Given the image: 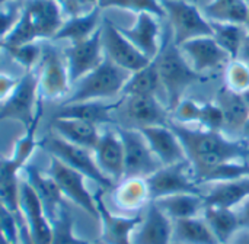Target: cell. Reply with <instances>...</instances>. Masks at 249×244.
Masks as SVG:
<instances>
[{
	"mask_svg": "<svg viewBox=\"0 0 249 244\" xmlns=\"http://www.w3.org/2000/svg\"><path fill=\"white\" fill-rule=\"evenodd\" d=\"M169 127L182 143L198 185L203 176L217 166L228 162L241 160L245 154H248L249 146L245 140L238 141L226 138L220 134V131H209L203 128L194 130L172 121H169Z\"/></svg>",
	"mask_w": 249,
	"mask_h": 244,
	"instance_id": "1",
	"label": "cell"
},
{
	"mask_svg": "<svg viewBox=\"0 0 249 244\" xmlns=\"http://www.w3.org/2000/svg\"><path fill=\"white\" fill-rule=\"evenodd\" d=\"M63 22L58 0H28L23 4L18 25L4 39V45H20L54 38Z\"/></svg>",
	"mask_w": 249,
	"mask_h": 244,
	"instance_id": "2",
	"label": "cell"
},
{
	"mask_svg": "<svg viewBox=\"0 0 249 244\" xmlns=\"http://www.w3.org/2000/svg\"><path fill=\"white\" fill-rule=\"evenodd\" d=\"M155 64L159 73L163 93L166 96L168 109L174 112L177 106L184 100L187 90L203 76H200L191 67L181 48L174 42L172 38L168 39L160 48L158 57L155 58Z\"/></svg>",
	"mask_w": 249,
	"mask_h": 244,
	"instance_id": "3",
	"label": "cell"
},
{
	"mask_svg": "<svg viewBox=\"0 0 249 244\" xmlns=\"http://www.w3.org/2000/svg\"><path fill=\"white\" fill-rule=\"evenodd\" d=\"M130 74L131 73L118 67L105 57L95 70L73 84V89H70V93L63 103L92 102L114 98L118 93H123Z\"/></svg>",
	"mask_w": 249,
	"mask_h": 244,
	"instance_id": "4",
	"label": "cell"
},
{
	"mask_svg": "<svg viewBox=\"0 0 249 244\" xmlns=\"http://www.w3.org/2000/svg\"><path fill=\"white\" fill-rule=\"evenodd\" d=\"M39 147L44 148L50 157L57 159L63 164L69 166L70 169L82 173L86 179L95 182L104 189H109L115 186L98 167L93 153L88 148L74 146L55 134L47 135L44 140H39Z\"/></svg>",
	"mask_w": 249,
	"mask_h": 244,
	"instance_id": "5",
	"label": "cell"
},
{
	"mask_svg": "<svg viewBox=\"0 0 249 244\" xmlns=\"http://www.w3.org/2000/svg\"><path fill=\"white\" fill-rule=\"evenodd\" d=\"M42 102L38 92L35 70L25 71L12 95L0 106V122L18 121L28 128L42 115Z\"/></svg>",
	"mask_w": 249,
	"mask_h": 244,
	"instance_id": "6",
	"label": "cell"
},
{
	"mask_svg": "<svg viewBox=\"0 0 249 244\" xmlns=\"http://www.w3.org/2000/svg\"><path fill=\"white\" fill-rule=\"evenodd\" d=\"M171 22L172 39L179 47L187 41L200 36H213L210 19L200 12V9L187 0H160Z\"/></svg>",
	"mask_w": 249,
	"mask_h": 244,
	"instance_id": "7",
	"label": "cell"
},
{
	"mask_svg": "<svg viewBox=\"0 0 249 244\" xmlns=\"http://www.w3.org/2000/svg\"><path fill=\"white\" fill-rule=\"evenodd\" d=\"M35 73L41 100H55L69 96L71 81L66 60L53 45L42 48V57Z\"/></svg>",
	"mask_w": 249,
	"mask_h": 244,
	"instance_id": "8",
	"label": "cell"
},
{
	"mask_svg": "<svg viewBox=\"0 0 249 244\" xmlns=\"http://www.w3.org/2000/svg\"><path fill=\"white\" fill-rule=\"evenodd\" d=\"M117 131L124 147V179H147L162 167L139 128H118Z\"/></svg>",
	"mask_w": 249,
	"mask_h": 244,
	"instance_id": "9",
	"label": "cell"
},
{
	"mask_svg": "<svg viewBox=\"0 0 249 244\" xmlns=\"http://www.w3.org/2000/svg\"><path fill=\"white\" fill-rule=\"evenodd\" d=\"M146 183L152 201L179 194L203 195V188L197 183L190 162L162 166L146 179Z\"/></svg>",
	"mask_w": 249,
	"mask_h": 244,
	"instance_id": "10",
	"label": "cell"
},
{
	"mask_svg": "<svg viewBox=\"0 0 249 244\" xmlns=\"http://www.w3.org/2000/svg\"><path fill=\"white\" fill-rule=\"evenodd\" d=\"M101 39H102L105 57L114 64H117L118 67L127 70L128 73L139 71L153 61L147 58L142 51H139L123 35L120 28L108 17L102 19Z\"/></svg>",
	"mask_w": 249,
	"mask_h": 244,
	"instance_id": "11",
	"label": "cell"
},
{
	"mask_svg": "<svg viewBox=\"0 0 249 244\" xmlns=\"http://www.w3.org/2000/svg\"><path fill=\"white\" fill-rule=\"evenodd\" d=\"M48 173L58 185L64 199H69L79 208H82L86 214L92 218L98 220V208H96V198L86 186V178L70 169L69 166L63 164L57 159H50V169Z\"/></svg>",
	"mask_w": 249,
	"mask_h": 244,
	"instance_id": "12",
	"label": "cell"
},
{
	"mask_svg": "<svg viewBox=\"0 0 249 244\" xmlns=\"http://www.w3.org/2000/svg\"><path fill=\"white\" fill-rule=\"evenodd\" d=\"M64 60L71 86L82 77H85L88 73L95 70L105 60L101 39V28L92 36L79 42L69 44L64 51Z\"/></svg>",
	"mask_w": 249,
	"mask_h": 244,
	"instance_id": "13",
	"label": "cell"
},
{
	"mask_svg": "<svg viewBox=\"0 0 249 244\" xmlns=\"http://www.w3.org/2000/svg\"><path fill=\"white\" fill-rule=\"evenodd\" d=\"M20 220L35 244H50L53 226L39 198L22 178L20 182Z\"/></svg>",
	"mask_w": 249,
	"mask_h": 244,
	"instance_id": "14",
	"label": "cell"
},
{
	"mask_svg": "<svg viewBox=\"0 0 249 244\" xmlns=\"http://www.w3.org/2000/svg\"><path fill=\"white\" fill-rule=\"evenodd\" d=\"M96 208L98 221L101 224V242L104 244H131V237L142 220V214L137 215H121L114 214L102 199V194L98 192Z\"/></svg>",
	"mask_w": 249,
	"mask_h": 244,
	"instance_id": "15",
	"label": "cell"
},
{
	"mask_svg": "<svg viewBox=\"0 0 249 244\" xmlns=\"http://www.w3.org/2000/svg\"><path fill=\"white\" fill-rule=\"evenodd\" d=\"M131 244H174V221L153 201L143 211Z\"/></svg>",
	"mask_w": 249,
	"mask_h": 244,
	"instance_id": "16",
	"label": "cell"
},
{
	"mask_svg": "<svg viewBox=\"0 0 249 244\" xmlns=\"http://www.w3.org/2000/svg\"><path fill=\"white\" fill-rule=\"evenodd\" d=\"M182 54L191 64V67L203 76L213 71L231 61L228 52L216 42L213 36H200L179 45Z\"/></svg>",
	"mask_w": 249,
	"mask_h": 244,
	"instance_id": "17",
	"label": "cell"
},
{
	"mask_svg": "<svg viewBox=\"0 0 249 244\" xmlns=\"http://www.w3.org/2000/svg\"><path fill=\"white\" fill-rule=\"evenodd\" d=\"M92 153L101 172L114 185L124 179V147L117 130L101 132Z\"/></svg>",
	"mask_w": 249,
	"mask_h": 244,
	"instance_id": "18",
	"label": "cell"
},
{
	"mask_svg": "<svg viewBox=\"0 0 249 244\" xmlns=\"http://www.w3.org/2000/svg\"><path fill=\"white\" fill-rule=\"evenodd\" d=\"M149 143L153 154L160 162L162 166H171L182 162H188L185 148L179 141L178 135L168 125L158 127H146L139 128Z\"/></svg>",
	"mask_w": 249,
	"mask_h": 244,
	"instance_id": "19",
	"label": "cell"
},
{
	"mask_svg": "<svg viewBox=\"0 0 249 244\" xmlns=\"http://www.w3.org/2000/svg\"><path fill=\"white\" fill-rule=\"evenodd\" d=\"M120 28V26H118ZM123 35L147 58L155 60L162 48L160 22L152 13H139L136 23L130 28H120Z\"/></svg>",
	"mask_w": 249,
	"mask_h": 244,
	"instance_id": "20",
	"label": "cell"
},
{
	"mask_svg": "<svg viewBox=\"0 0 249 244\" xmlns=\"http://www.w3.org/2000/svg\"><path fill=\"white\" fill-rule=\"evenodd\" d=\"M125 114L136 128L168 125L169 109L158 96H125Z\"/></svg>",
	"mask_w": 249,
	"mask_h": 244,
	"instance_id": "21",
	"label": "cell"
},
{
	"mask_svg": "<svg viewBox=\"0 0 249 244\" xmlns=\"http://www.w3.org/2000/svg\"><path fill=\"white\" fill-rule=\"evenodd\" d=\"M112 199L121 215L142 214L152 202L146 179L139 178H125L118 182L114 188Z\"/></svg>",
	"mask_w": 249,
	"mask_h": 244,
	"instance_id": "22",
	"label": "cell"
},
{
	"mask_svg": "<svg viewBox=\"0 0 249 244\" xmlns=\"http://www.w3.org/2000/svg\"><path fill=\"white\" fill-rule=\"evenodd\" d=\"M23 179L39 198L47 215L53 220L64 204V196L50 173H42L34 164H26L22 170Z\"/></svg>",
	"mask_w": 249,
	"mask_h": 244,
	"instance_id": "23",
	"label": "cell"
},
{
	"mask_svg": "<svg viewBox=\"0 0 249 244\" xmlns=\"http://www.w3.org/2000/svg\"><path fill=\"white\" fill-rule=\"evenodd\" d=\"M121 102L117 103H105L102 100L92 102H76V103H61L58 109L54 112V118H66V119H79L85 122H90L95 125L111 124L112 112L118 108Z\"/></svg>",
	"mask_w": 249,
	"mask_h": 244,
	"instance_id": "24",
	"label": "cell"
},
{
	"mask_svg": "<svg viewBox=\"0 0 249 244\" xmlns=\"http://www.w3.org/2000/svg\"><path fill=\"white\" fill-rule=\"evenodd\" d=\"M101 7L95 6L85 13L73 15L63 22L58 32L54 35V41H69V44L83 41L92 36L102 25Z\"/></svg>",
	"mask_w": 249,
	"mask_h": 244,
	"instance_id": "25",
	"label": "cell"
},
{
	"mask_svg": "<svg viewBox=\"0 0 249 244\" xmlns=\"http://www.w3.org/2000/svg\"><path fill=\"white\" fill-rule=\"evenodd\" d=\"M54 134L58 135L60 138L88 148L90 151H93L99 137H101V131L98 128V125L90 124V122H85V121H79V119H66V118H53V124H51Z\"/></svg>",
	"mask_w": 249,
	"mask_h": 244,
	"instance_id": "26",
	"label": "cell"
},
{
	"mask_svg": "<svg viewBox=\"0 0 249 244\" xmlns=\"http://www.w3.org/2000/svg\"><path fill=\"white\" fill-rule=\"evenodd\" d=\"M248 196L247 178L210 183L209 189L203 191V199H204L206 207L236 208Z\"/></svg>",
	"mask_w": 249,
	"mask_h": 244,
	"instance_id": "27",
	"label": "cell"
},
{
	"mask_svg": "<svg viewBox=\"0 0 249 244\" xmlns=\"http://www.w3.org/2000/svg\"><path fill=\"white\" fill-rule=\"evenodd\" d=\"M22 169L9 157L0 159V205L15 217H20Z\"/></svg>",
	"mask_w": 249,
	"mask_h": 244,
	"instance_id": "28",
	"label": "cell"
},
{
	"mask_svg": "<svg viewBox=\"0 0 249 244\" xmlns=\"http://www.w3.org/2000/svg\"><path fill=\"white\" fill-rule=\"evenodd\" d=\"M201 215L209 224L219 244H229L233 240V237L242 230L235 208L206 207Z\"/></svg>",
	"mask_w": 249,
	"mask_h": 244,
	"instance_id": "29",
	"label": "cell"
},
{
	"mask_svg": "<svg viewBox=\"0 0 249 244\" xmlns=\"http://www.w3.org/2000/svg\"><path fill=\"white\" fill-rule=\"evenodd\" d=\"M172 221L200 217L206 208L203 195L198 194H179L163 196L153 201Z\"/></svg>",
	"mask_w": 249,
	"mask_h": 244,
	"instance_id": "30",
	"label": "cell"
},
{
	"mask_svg": "<svg viewBox=\"0 0 249 244\" xmlns=\"http://www.w3.org/2000/svg\"><path fill=\"white\" fill-rule=\"evenodd\" d=\"M174 243L175 244H219L209 224L200 217L174 221Z\"/></svg>",
	"mask_w": 249,
	"mask_h": 244,
	"instance_id": "31",
	"label": "cell"
},
{
	"mask_svg": "<svg viewBox=\"0 0 249 244\" xmlns=\"http://www.w3.org/2000/svg\"><path fill=\"white\" fill-rule=\"evenodd\" d=\"M225 116V128H231L235 131H242L244 124L249 116V105L247 103L244 95L235 93L228 87H223L217 95L216 102Z\"/></svg>",
	"mask_w": 249,
	"mask_h": 244,
	"instance_id": "32",
	"label": "cell"
},
{
	"mask_svg": "<svg viewBox=\"0 0 249 244\" xmlns=\"http://www.w3.org/2000/svg\"><path fill=\"white\" fill-rule=\"evenodd\" d=\"M210 25L216 42L228 52L231 60H236L248 35L247 25L219 20H210Z\"/></svg>",
	"mask_w": 249,
	"mask_h": 244,
	"instance_id": "33",
	"label": "cell"
},
{
	"mask_svg": "<svg viewBox=\"0 0 249 244\" xmlns=\"http://www.w3.org/2000/svg\"><path fill=\"white\" fill-rule=\"evenodd\" d=\"M159 92H163V89L155 60L144 68L131 73L123 90L125 96H158Z\"/></svg>",
	"mask_w": 249,
	"mask_h": 244,
	"instance_id": "34",
	"label": "cell"
},
{
	"mask_svg": "<svg viewBox=\"0 0 249 244\" xmlns=\"http://www.w3.org/2000/svg\"><path fill=\"white\" fill-rule=\"evenodd\" d=\"M248 12V0H212L204 9V15L210 20L242 25L247 23Z\"/></svg>",
	"mask_w": 249,
	"mask_h": 244,
	"instance_id": "35",
	"label": "cell"
},
{
	"mask_svg": "<svg viewBox=\"0 0 249 244\" xmlns=\"http://www.w3.org/2000/svg\"><path fill=\"white\" fill-rule=\"evenodd\" d=\"M53 233L50 244H89L90 242L79 237L74 231V221L66 204L61 205L57 215L51 220Z\"/></svg>",
	"mask_w": 249,
	"mask_h": 244,
	"instance_id": "36",
	"label": "cell"
},
{
	"mask_svg": "<svg viewBox=\"0 0 249 244\" xmlns=\"http://www.w3.org/2000/svg\"><path fill=\"white\" fill-rule=\"evenodd\" d=\"M41 116L35 119L32 125L25 128V134L15 143L12 156L9 157L15 164H18L22 170L26 164H29V159L36 147H39V140H36V131Z\"/></svg>",
	"mask_w": 249,
	"mask_h": 244,
	"instance_id": "37",
	"label": "cell"
},
{
	"mask_svg": "<svg viewBox=\"0 0 249 244\" xmlns=\"http://www.w3.org/2000/svg\"><path fill=\"white\" fill-rule=\"evenodd\" d=\"M42 48L38 42H28L20 45H4V49L10 54V57L25 68V71H34L42 57Z\"/></svg>",
	"mask_w": 249,
	"mask_h": 244,
	"instance_id": "38",
	"label": "cell"
},
{
	"mask_svg": "<svg viewBox=\"0 0 249 244\" xmlns=\"http://www.w3.org/2000/svg\"><path fill=\"white\" fill-rule=\"evenodd\" d=\"M98 6L101 9L117 7L124 10H131L134 13H152L158 17L165 16V10L162 7L160 0H98Z\"/></svg>",
	"mask_w": 249,
	"mask_h": 244,
	"instance_id": "39",
	"label": "cell"
},
{
	"mask_svg": "<svg viewBox=\"0 0 249 244\" xmlns=\"http://www.w3.org/2000/svg\"><path fill=\"white\" fill-rule=\"evenodd\" d=\"M226 87L235 93L244 95L249 90V65L241 60H231L225 71Z\"/></svg>",
	"mask_w": 249,
	"mask_h": 244,
	"instance_id": "40",
	"label": "cell"
},
{
	"mask_svg": "<svg viewBox=\"0 0 249 244\" xmlns=\"http://www.w3.org/2000/svg\"><path fill=\"white\" fill-rule=\"evenodd\" d=\"M22 9H23V4H20V1L0 6V39L3 42L18 25L20 15H22Z\"/></svg>",
	"mask_w": 249,
	"mask_h": 244,
	"instance_id": "41",
	"label": "cell"
},
{
	"mask_svg": "<svg viewBox=\"0 0 249 244\" xmlns=\"http://www.w3.org/2000/svg\"><path fill=\"white\" fill-rule=\"evenodd\" d=\"M198 125L209 131H220L225 128V116L220 106L217 103H201Z\"/></svg>",
	"mask_w": 249,
	"mask_h": 244,
	"instance_id": "42",
	"label": "cell"
},
{
	"mask_svg": "<svg viewBox=\"0 0 249 244\" xmlns=\"http://www.w3.org/2000/svg\"><path fill=\"white\" fill-rule=\"evenodd\" d=\"M19 218L20 217H15L0 205V237H4L10 243L19 244Z\"/></svg>",
	"mask_w": 249,
	"mask_h": 244,
	"instance_id": "43",
	"label": "cell"
},
{
	"mask_svg": "<svg viewBox=\"0 0 249 244\" xmlns=\"http://www.w3.org/2000/svg\"><path fill=\"white\" fill-rule=\"evenodd\" d=\"M200 112H201V103H197V102L190 100V99H184L177 106V109L174 111L177 122L178 124H184V125L193 124V122L198 124Z\"/></svg>",
	"mask_w": 249,
	"mask_h": 244,
	"instance_id": "44",
	"label": "cell"
},
{
	"mask_svg": "<svg viewBox=\"0 0 249 244\" xmlns=\"http://www.w3.org/2000/svg\"><path fill=\"white\" fill-rule=\"evenodd\" d=\"M18 81H19V79H16L10 74H6V73H0V105L12 95Z\"/></svg>",
	"mask_w": 249,
	"mask_h": 244,
	"instance_id": "45",
	"label": "cell"
},
{
	"mask_svg": "<svg viewBox=\"0 0 249 244\" xmlns=\"http://www.w3.org/2000/svg\"><path fill=\"white\" fill-rule=\"evenodd\" d=\"M235 210L238 212L242 228H249V196L247 199H244Z\"/></svg>",
	"mask_w": 249,
	"mask_h": 244,
	"instance_id": "46",
	"label": "cell"
},
{
	"mask_svg": "<svg viewBox=\"0 0 249 244\" xmlns=\"http://www.w3.org/2000/svg\"><path fill=\"white\" fill-rule=\"evenodd\" d=\"M19 223H20V227H19V244H35L34 240L31 239V236H29V233H28V230L23 226L20 218H19Z\"/></svg>",
	"mask_w": 249,
	"mask_h": 244,
	"instance_id": "47",
	"label": "cell"
},
{
	"mask_svg": "<svg viewBox=\"0 0 249 244\" xmlns=\"http://www.w3.org/2000/svg\"><path fill=\"white\" fill-rule=\"evenodd\" d=\"M229 244H249V228H242Z\"/></svg>",
	"mask_w": 249,
	"mask_h": 244,
	"instance_id": "48",
	"label": "cell"
},
{
	"mask_svg": "<svg viewBox=\"0 0 249 244\" xmlns=\"http://www.w3.org/2000/svg\"><path fill=\"white\" fill-rule=\"evenodd\" d=\"M236 60H241L247 65H249V32L248 35H247V38H245V42H244V45L241 48V52H239V55H238Z\"/></svg>",
	"mask_w": 249,
	"mask_h": 244,
	"instance_id": "49",
	"label": "cell"
},
{
	"mask_svg": "<svg viewBox=\"0 0 249 244\" xmlns=\"http://www.w3.org/2000/svg\"><path fill=\"white\" fill-rule=\"evenodd\" d=\"M241 134H242L244 140H245L247 143H249V116H248V119H247V122H245V124H244V127H242Z\"/></svg>",
	"mask_w": 249,
	"mask_h": 244,
	"instance_id": "50",
	"label": "cell"
},
{
	"mask_svg": "<svg viewBox=\"0 0 249 244\" xmlns=\"http://www.w3.org/2000/svg\"><path fill=\"white\" fill-rule=\"evenodd\" d=\"M15 1H20V0H0V6L9 4V3H15Z\"/></svg>",
	"mask_w": 249,
	"mask_h": 244,
	"instance_id": "51",
	"label": "cell"
},
{
	"mask_svg": "<svg viewBox=\"0 0 249 244\" xmlns=\"http://www.w3.org/2000/svg\"><path fill=\"white\" fill-rule=\"evenodd\" d=\"M0 244H13V243H10V242H7L4 237H0Z\"/></svg>",
	"mask_w": 249,
	"mask_h": 244,
	"instance_id": "52",
	"label": "cell"
},
{
	"mask_svg": "<svg viewBox=\"0 0 249 244\" xmlns=\"http://www.w3.org/2000/svg\"><path fill=\"white\" fill-rule=\"evenodd\" d=\"M244 98H245V100H247V103L249 105V90L247 93H244Z\"/></svg>",
	"mask_w": 249,
	"mask_h": 244,
	"instance_id": "53",
	"label": "cell"
},
{
	"mask_svg": "<svg viewBox=\"0 0 249 244\" xmlns=\"http://www.w3.org/2000/svg\"><path fill=\"white\" fill-rule=\"evenodd\" d=\"M3 49H4V42H3V41L0 39V52H1Z\"/></svg>",
	"mask_w": 249,
	"mask_h": 244,
	"instance_id": "54",
	"label": "cell"
},
{
	"mask_svg": "<svg viewBox=\"0 0 249 244\" xmlns=\"http://www.w3.org/2000/svg\"><path fill=\"white\" fill-rule=\"evenodd\" d=\"M245 25H247V28H248V32H249V12H248V19H247V23H245Z\"/></svg>",
	"mask_w": 249,
	"mask_h": 244,
	"instance_id": "55",
	"label": "cell"
},
{
	"mask_svg": "<svg viewBox=\"0 0 249 244\" xmlns=\"http://www.w3.org/2000/svg\"><path fill=\"white\" fill-rule=\"evenodd\" d=\"M89 244H104V243H102V242L99 240V242H93V243H89Z\"/></svg>",
	"mask_w": 249,
	"mask_h": 244,
	"instance_id": "56",
	"label": "cell"
},
{
	"mask_svg": "<svg viewBox=\"0 0 249 244\" xmlns=\"http://www.w3.org/2000/svg\"><path fill=\"white\" fill-rule=\"evenodd\" d=\"M247 183H248V192H249V176L247 178Z\"/></svg>",
	"mask_w": 249,
	"mask_h": 244,
	"instance_id": "57",
	"label": "cell"
},
{
	"mask_svg": "<svg viewBox=\"0 0 249 244\" xmlns=\"http://www.w3.org/2000/svg\"><path fill=\"white\" fill-rule=\"evenodd\" d=\"M248 1H249V0H248Z\"/></svg>",
	"mask_w": 249,
	"mask_h": 244,
	"instance_id": "58",
	"label": "cell"
},
{
	"mask_svg": "<svg viewBox=\"0 0 249 244\" xmlns=\"http://www.w3.org/2000/svg\"><path fill=\"white\" fill-rule=\"evenodd\" d=\"M174 244H175V243H174Z\"/></svg>",
	"mask_w": 249,
	"mask_h": 244,
	"instance_id": "59",
	"label": "cell"
}]
</instances>
